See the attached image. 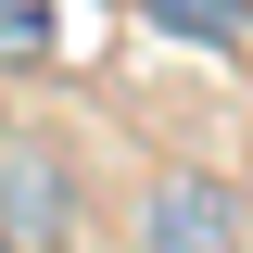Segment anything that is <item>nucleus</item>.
<instances>
[{"instance_id": "nucleus-5", "label": "nucleus", "mask_w": 253, "mask_h": 253, "mask_svg": "<svg viewBox=\"0 0 253 253\" xmlns=\"http://www.w3.org/2000/svg\"><path fill=\"white\" fill-rule=\"evenodd\" d=\"M0 253H13V228H0Z\"/></svg>"}, {"instance_id": "nucleus-4", "label": "nucleus", "mask_w": 253, "mask_h": 253, "mask_svg": "<svg viewBox=\"0 0 253 253\" xmlns=\"http://www.w3.org/2000/svg\"><path fill=\"white\" fill-rule=\"evenodd\" d=\"M63 63V0H0V76Z\"/></svg>"}, {"instance_id": "nucleus-1", "label": "nucleus", "mask_w": 253, "mask_h": 253, "mask_svg": "<svg viewBox=\"0 0 253 253\" xmlns=\"http://www.w3.org/2000/svg\"><path fill=\"white\" fill-rule=\"evenodd\" d=\"M139 253H253V215L215 165H165L139 190Z\"/></svg>"}, {"instance_id": "nucleus-3", "label": "nucleus", "mask_w": 253, "mask_h": 253, "mask_svg": "<svg viewBox=\"0 0 253 253\" xmlns=\"http://www.w3.org/2000/svg\"><path fill=\"white\" fill-rule=\"evenodd\" d=\"M165 38H203V51H253V0H139Z\"/></svg>"}, {"instance_id": "nucleus-2", "label": "nucleus", "mask_w": 253, "mask_h": 253, "mask_svg": "<svg viewBox=\"0 0 253 253\" xmlns=\"http://www.w3.org/2000/svg\"><path fill=\"white\" fill-rule=\"evenodd\" d=\"M0 228H13V253L63 241V165H51V139H0Z\"/></svg>"}]
</instances>
